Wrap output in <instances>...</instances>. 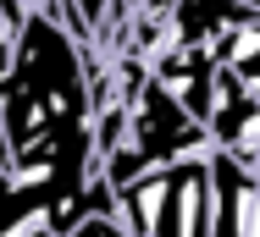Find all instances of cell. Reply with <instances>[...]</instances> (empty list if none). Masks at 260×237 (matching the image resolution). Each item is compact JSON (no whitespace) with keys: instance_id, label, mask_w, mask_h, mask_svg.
I'll list each match as a JSON object with an SVG mask.
<instances>
[{"instance_id":"obj_2","label":"cell","mask_w":260,"mask_h":237,"mask_svg":"<svg viewBox=\"0 0 260 237\" xmlns=\"http://www.w3.org/2000/svg\"><path fill=\"white\" fill-rule=\"evenodd\" d=\"M150 77H155V83L177 99L194 122H205V116H210V77H216L210 50H200V45H177V39H172V45L150 61Z\"/></svg>"},{"instance_id":"obj_1","label":"cell","mask_w":260,"mask_h":237,"mask_svg":"<svg viewBox=\"0 0 260 237\" xmlns=\"http://www.w3.org/2000/svg\"><path fill=\"white\" fill-rule=\"evenodd\" d=\"M122 122H127L122 138L144 154V166H172V160H188V154H205L210 149L205 122H194L150 72L122 94Z\"/></svg>"},{"instance_id":"obj_3","label":"cell","mask_w":260,"mask_h":237,"mask_svg":"<svg viewBox=\"0 0 260 237\" xmlns=\"http://www.w3.org/2000/svg\"><path fill=\"white\" fill-rule=\"evenodd\" d=\"M249 17H260L249 0H177V6H172V39L210 50L227 28H238V22H249Z\"/></svg>"},{"instance_id":"obj_4","label":"cell","mask_w":260,"mask_h":237,"mask_svg":"<svg viewBox=\"0 0 260 237\" xmlns=\"http://www.w3.org/2000/svg\"><path fill=\"white\" fill-rule=\"evenodd\" d=\"M67 237H133V232H127L116 215H83V221H78Z\"/></svg>"}]
</instances>
